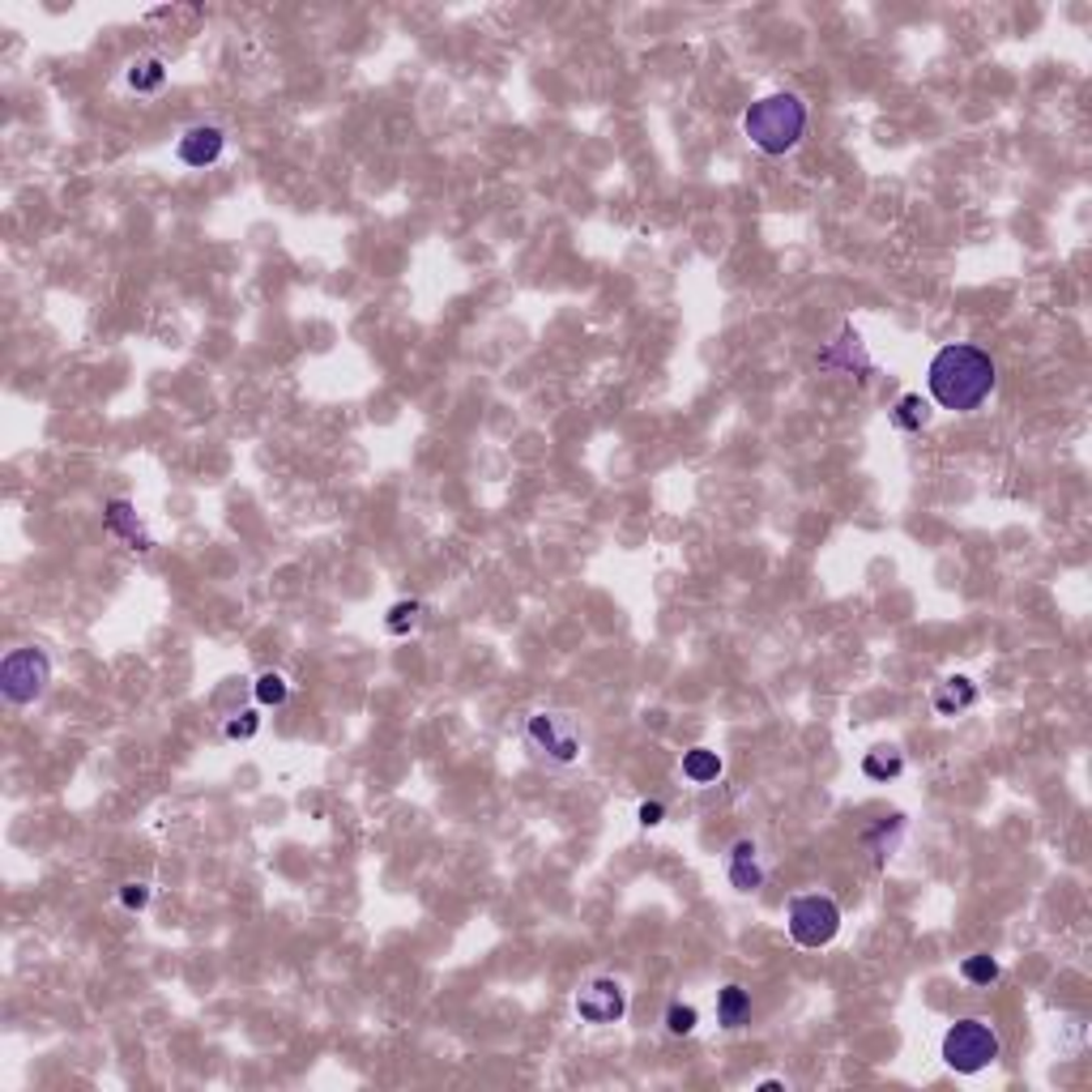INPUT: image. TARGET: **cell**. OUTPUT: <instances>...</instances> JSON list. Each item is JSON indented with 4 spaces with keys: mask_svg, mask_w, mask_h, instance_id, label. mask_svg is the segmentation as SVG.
<instances>
[{
    "mask_svg": "<svg viewBox=\"0 0 1092 1092\" xmlns=\"http://www.w3.org/2000/svg\"><path fill=\"white\" fill-rule=\"evenodd\" d=\"M994 359L977 346H964V342H952L930 359V372H926V385H930V398H935L943 410H956V415H969L981 402L994 393Z\"/></svg>",
    "mask_w": 1092,
    "mask_h": 1092,
    "instance_id": "6da1fadb",
    "label": "cell"
},
{
    "mask_svg": "<svg viewBox=\"0 0 1092 1092\" xmlns=\"http://www.w3.org/2000/svg\"><path fill=\"white\" fill-rule=\"evenodd\" d=\"M742 133L751 137V146L759 154H789L806 133V103L789 90L764 94L759 103L747 107V116H742Z\"/></svg>",
    "mask_w": 1092,
    "mask_h": 1092,
    "instance_id": "7a4b0ae2",
    "label": "cell"
},
{
    "mask_svg": "<svg viewBox=\"0 0 1092 1092\" xmlns=\"http://www.w3.org/2000/svg\"><path fill=\"white\" fill-rule=\"evenodd\" d=\"M999 1058V1033L986 1024V1020H956L947 1028L943 1037V1063L960 1071V1075H973L981 1067H990Z\"/></svg>",
    "mask_w": 1092,
    "mask_h": 1092,
    "instance_id": "3957f363",
    "label": "cell"
},
{
    "mask_svg": "<svg viewBox=\"0 0 1092 1092\" xmlns=\"http://www.w3.org/2000/svg\"><path fill=\"white\" fill-rule=\"evenodd\" d=\"M785 926L798 947H824L836 939V930H841V905L824 892H806L798 900H789Z\"/></svg>",
    "mask_w": 1092,
    "mask_h": 1092,
    "instance_id": "277c9868",
    "label": "cell"
},
{
    "mask_svg": "<svg viewBox=\"0 0 1092 1092\" xmlns=\"http://www.w3.org/2000/svg\"><path fill=\"white\" fill-rule=\"evenodd\" d=\"M52 683V661H47L43 648L26 644V648H13V653L0 661V695L9 704H30L39 700Z\"/></svg>",
    "mask_w": 1092,
    "mask_h": 1092,
    "instance_id": "5b68a950",
    "label": "cell"
},
{
    "mask_svg": "<svg viewBox=\"0 0 1092 1092\" xmlns=\"http://www.w3.org/2000/svg\"><path fill=\"white\" fill-rule=\"evenodd\" d=\"M526 738L543 755L555 759V764H572V759L580 755V734L563 713H534L530 725H526Z\"/></svg>",
    "mask_w": 1092,
    "mask_h": 1092,
    "instance_id": "8992f818",
    "label": "cell"
},
{
    "mask_svg": "<svg viewBox=\"0 0 1092 1092\" xmlns=\"http://www.w3.org/2000/svg\"><path fill=\"white\" fill-rule=\"evenodd\" d=\"M627 1011V994L614 977H593L576 990V1016L584 1024H619Z\"/></svg>",
    "mask_w": 1092,
    "mask_h": 1092,
    "instance_id": "52a82bcc",
    "label": "cell"
},
{
    "mask_svg": "<svg viewBox=\"0 0 1092 1092\" xmlns=\"http://www.w3.org/2000/svg\"><path fill=\"white\" fill-rule=\"evenodd\" d=\"M223 150H227V133L218 129V124H193V129L176 141V158L193 171L214 167L218 158H223Z\"/></svg>",
    "mask_w": 1092,
    "mask_h": 1092,
    "instance_id": "ba28073f",
    "label": "cell"
},
{
    "mask_svg": "<svg viewBox=\"0 0 1092 1092\" xmlns=\"http://www.w3.org/2000/svg\"><path fill=\"white\" fill-rule=\"evenodd\" d=\"M107 530L120 534L133 550H150L154 546V538L146 534V526H141V517H137V509H133L129 500H112V504H107Z\"/></svg>",
    "mask_w": 1092,
    "mask_h": 1092,
    "instance_id": "9c48e42d",
    "label": "cell"
},
{
    "mask_svg": "<svg viewBox=\"0 0 1092 1092\" xmlns=\"http://www.w3.org/2000/svg\"><path fill=\"white\" fill-rule=\"evenodd\" d=\"M730 883L738 892H755L764 883V866H759V849L751 841H734L730 849Z\"/></svg>",
    "mask_w": 1092,
    "mask_h": 1092,
    "instance_id": "30bf717a",
    "label": "cell"
},
{
    "mask_svg": "<svg viewBox=\"0 0 1092 1092\" xmlns=\"http://www.w3.org/2000/svg\"><path fill=\"white\" fill-rule=\"evenodd\" d=\"M124 82H129V90L137 94H158L167 86V60L163 56H137L129 73H124Z\"/></svg>",
    "mask_w": 1092,
    "mask_h": 1092,
    "instance_id": "8fae6325",
    "label": "cell"
},
{
    "mask_svg": "<svg viewBox=\"0 0 1092 1092\" xmlns=\"http://www.w3.org/2000/svg\"><path fill=\"white\" fill-rule=\"evenodd\" d=\"M973 700H977V687H973L964 674H956V678H943L939 691H935V708H939L943 717H956V713H964V708H969Z\"/></svg>",
    "mask_w": 1092,
    "mask_h": 1092,
    "instance_id": "7c38bea8",
    "label": "cell"
},
{
    "mask_svg": "<svg viewBox=\"0 0 1092 1092\" xmlns=\"http://www.w3.org/2000/svg\"><path fill=\"white\" fill-rule=\"evenodd\" d=\"M683 777L691 785H713L721 777V755L717 751H708V747H695L683 755Z\"/></svg>",
    "mask_w": 1092,
    "mask_h": 1092,
    "instance_id": "4fadbf2b",
    "label": "cell"
},
{
    "mask_svg": "<svg viewBox=\"0 0 1092 1092\" xmlns=\"http://www.w3.org/2000/svg\"><path fill=\"white\" fill-rule=\"evenodd\" d=\"M862 772L870 781H892V777L905 772V755H900L896 747H875V751L862 755Z\"/></svg>",
    "mask_w": 1092,
    "mask_h": 1092,
    "instance_id": "5bb4252c",
    "label": "cell"
},
{
    "mask_svg": "<svg viewBox=\"0 0 1092 1092\" xmlns=\"http://www.w3.org/2000/svg\"><path fill=\"white\" fill-rule=\"evenodd\" d=\"M892 423L900 427V432H922V427L930 423V402L922 398V393H905L892 410Z\"/></svg>",
    "mask_w": 1092,
    "mask_h": 1092,
    "instance_id": "9a60e30c",
    "label": "cell"
},
{
    "mask_svg": "<svg viewBox=\"0 0 1092 1092\" xmlns=\"http://www.w3.org/2000/svg\"><path fill=\"white\" fill-rule=\"evenodd\" d=\"M747 1011H751V994L742 990V986H725L717 994V1020H721V1028H738L742 1020H747Z\"/></svg>",
    "mask_w": 1092,
    "mask_h": 1092,
    "instance_id": "2e32d148",
    "label": "cell"
},
{
    "mask_svg": "<svg viewBox=\"0 0 1092 1092\" xmlns=\"http://www.w3.org/2000/svg\"><path fill=\"white\" fill-rule=\"evenodd\" d=\"M960 977L969 981V986H990V981H999V960L990 952H973L960 960Z\"/></svg>",
    "mask_w": 1092,
    "mask_h": 1092,
    "instance_id": "e0dca14e",
    "label": "cell"
},
{
    "mask_svg": "<svg viewBox=\"0 0 1092 1092\" xmlns=\"http://www.w3.org/2000/svg\"><path fill=\"white\" fill-rule=\"evenodd\" d=\"M252 695H257L261 704H274V708H278V704H287L291 683H287V678H282L278 670H265V674L257 678V683H252Z\"/></svg>",
    "mask_w": 1092,
    "mask_h": 1092,
    "instance_id": "ac0fdd59",
    "label": "cell"
},
{
    "mask_svg": "<svg viewBox=\"0 0 1092 1092\" xmlns=\"http://www.w3.org/2000/svg\"><path fill=\"white\" fill-rule=\"evenodd\" d=\"M900 828H905V819H900V815H892V836H888V819H883V824H879L875 832L866 836V841H870V849H875V862H879V866H883V858H892V849H896V836H900Z\"/></svg>",
    "mask_w": 1092,
    "mask_h": 1092,
    "instance_id": "d6986e66",
    "label": "cell"
},
{
    "mask_svg": "<svg viewBox=\"0 0 1092 1092\" xmlns=\"http://www.w3.org/2000/svg\"><path fill=\"white\" fill-rule=\"evenodd\" d=\"M695 1024H700V1011H695L691 1003H670V1011H666V1028H670L674 1037L695 1033Z\"/></svg>",
    "mask_w": 1092,
    "mask_h": 1092,
    "instance_id": "ffe728a7",
    "label": "cell"
},
{
    "mask_svg": "<svg viewBox=\"0 0 1092 1092\" xmlns=\"http://www.w3.org/2000/svg\"><path fill=\"white\" fill-rule=\"evenodd\" d=\"M257 730H261V717L252 713V708H244V713H231L227 725H223V734H227L231 742H244V738H252Z\"/></svg>",
    "mask_w": 1092,
    "mask_h": 1092,
    "instance_id": "44dd1931",
    "label": "cell"
},
{
    "mask_svg": "<svg viewBox=\"0 0 1092 1092\" xmlns=\"http://www.w3.org/2000/svg\"><path fill=\"white\" fill-rule=\"evenodd\" d=\"M415 623H419V602H398V606L389 610V619H385V627L393 631V636H406Z\"/></svg>",
    "mask_w": 1092,
    "mask_h": 1092,
    "instance_id": "7402d4cb",
    "label": "cell"
},
{
    "mask_svg": "<svg viewBox=\"0 0 1092 1092\" xmlns=\"http://www.w3.org/2000/svg\"><path fill=\"white\" fill-rule=\"evenodd\" d=\"M150 896H154L150 883H124V888H120V905L124 909H146Z\"/></svg>",
    "mask_w": 1092,
    "mask_h": 1092,
    "instance_id": "603a6c76",
    "label": "cell"
},
{
    "mask_svg": "<svg viewBox=\"0 0 1092 1092\" xmlns=\"http://www.w3.org/2000/svg\"><path fill=\"white\" fill-rule=\"evenodd\" d=\"M636 815H640V824H644V828H657L661 819H666V806H661V802H640V811H636Z\"/></svg>",
    "mask_w": 1092,
    "mask_h": 1092,
    "instance_id": "cb8c5ba5",
    "label": "cell"
}]
</instances>
